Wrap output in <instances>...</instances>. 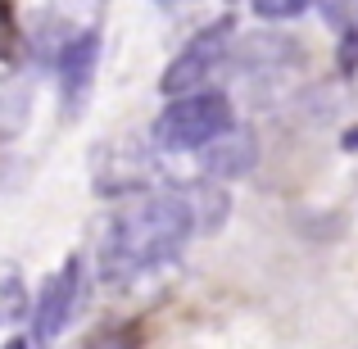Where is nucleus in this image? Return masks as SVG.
<instances>
[{
    "mask_svg": "<svg viewBox=\"0 0 358 349\" xmlns=\"http://www.w3.org/2000/svg\"><path fill=\"white\" fill-rule=\"evenodd\" d=\"M195 204L177 191H159V195H141L136 204H127L122 213H114L100 241V268L109 281H131L141 272L168 263L186 241L195 236Z\"/></svg>",
    "mask_w": 358,
    "mask_h": 349,
    "instance_id": "1",
    "label": "nucleus"
},
{
    "mask_svg": "<svg viewBox=\"0 0 358 349\" xmlns=\"http://www.w3.org/2000/svg\"><path fill=\"white\" fill-rule=\"evenodd\" d=\"M236 127L231 122V100L222 91H186V96H173L168 109L155 118L150 136H155L159 150H173V155H186V150H204L218 136Z\"/></svg>",
    "mask_w": 358,
    "mask_h": 349,
    "instance_id": "2",
    "label": "nucleus"
},
{
    "mask_svg": "<svg viewBox=\"0 0 358 349\" xmlns=\"http://www.w3.org/2000/svg\"><path fill=\"white\" fill-rule=\"evenodd\" d=\"M82 290H87V263L78 254H69V263L55 277H45L41 295L32 299V341L36 345H50L73 322V313L82 308Z\"/></svg>",
    "mask_w": 358,
    "mask_h": 349,
    "instance_id": "3",
    "label": "nucleus"
},
{
    "mask_svg": "<svg viewBox=\"0 0 358 349\" xmlns=\"http://www.w3.org/2000/svg\"><path fill=\"white\" fill-rule=\"evenodd\" d=\"M227 45H231V18H218V23L200 27V32L186 41V50L177 55V59L164 69V78H159L164 96H186V91H200L204 82L213 78V69L222 64Z\"/></svg>",
    "mask_w": 358,
    "mask_h": 349,
    "instance_id": "4",
    "label": "nucleus"
},
{
    "mask_svg": "<svg viewBox=\"0 0 358 349\" xmlns=\"http://www.w3.org/2000/svg\"><path fill=\"white\" fill-rule=\"evenodd\" d=\"M96 59H100V27H78L64 36V45L55 50V69H59V100L64 109H78L91 91L96 78Z\"/></svg>",
    "mask_w": 358,
    "mask_h": 349,
    "instance_id": "5",
    "label": "nucleus"
},
{
    "mask_svg": "<svg viewBox=\"0 0 358 349\" xmlns=\"http://www.w3.org/2000/svg\"><path fill=\"white\" fill-rule=\"evenodd\" d=\"M200 164H204V173H209L213 182H236V177H245L254 164H259V141H254V131L231 127L227 136H218L213 145L200 150Z\"/></svg>",
    "mask_w": 358,
    "mask_h": 349,
    "instance_id": "6",
    "label": "nucleus"
},
{
    "mask_svg": "<svg viewBox=\"0 0 358 349\" xmlns=\"http://www.w3.org/2000/svg\"><path fill=\"white\" fill-rule=\"evenodd\" d=\"M290 41L277 32H263V36H245L241 41V59L245 64H277V59H290Z\"/></svg>",
    "mask_w": 358,
    "mask_h": 349,
    "instance_id": "7",
    "label": "nucleus"
},
{
    "mask_svg": "<svg viewBox=\"0 0 358 349\" xmlns=\"http://www.w3.org/2000/svg\"><path fill=\"white\" fill-rule=\"evenodd\" d=\"M313 5L345 41H358V0H313Z\"/></svg>",
    "mask_w": 358,
    "mask_h": 349,
    "instance_id": "8",
    "label": "nucleus"
},
{
    "mask_svg": "<svg viewBox=\"0 0 358 349\" xmlns=\"http://www.w3.org/2000/svg\"><path fill=\"white\" fill-rule=\"evenodd\" d=\"M313 0H250V9L268 23H286V18H299Z\"/></svg>",
    "mask_w": 358,
    "mask_h": 349,
    "instance_id": "9",
    "label": "nucleus"
},
{
    "mask_svg": "<svg viewBox=\"0 0 358 349\" xmlns=\"http://www.w3.org/2000/svg\"><path fill=\"white\" fill-rule=\"evenodd\" d=\"M78 349H136V336L131 332H114V327H105V332L87 336Z\"/></svg>",
    "mask_w": 358,
    "mask_h": 349,
    "instance_id": "10",
    "label": "nucleus"
},
{
    "mask_svg": "<svg viewBox=\"0 0 358 349\" xmlns=\"http://www.w3.org/2000/svg\"><path fill=\"white\" fill-rule=\"evenodd\" d=\"M9 45H14V23H9V9H5V0H0V59L9 55Z\"/></svg>",
    "mask_w": 358,
    "mask_h": 349,
    "instance_id": "11",
    "label": "nucleus"
},
{
    "mask_svg": "<svg viewBox=\"0 0 358 349\" xmlns=\"http://www.w3.org/2000/svg\"><path fill=\"white\" fill-rule=\"evenodd\" d=\"M5 349H36V341H27V336H14V341H5Z\"/></svg>",
    "mask_w": 358,
    "mask_h": 349,
    "instance_id": "12",
    "label": "nucleus"
},
{
    "mask_svg": "<svg viewBox=\"0 0 358 349\" xmlns=\"http://www.w3.org/2000/svg\"><path fill=\"white\" fill-rule=\"evenodd\" d=\"M345 150H358V127H354V131H345Z\"/></svg>",
    "mask_w": 358,
    "mask_h": 349,
    "instance_id": "13",
    "label": "nucleus"
},
{
    "mask_svg": "<svg viewBox=\"0 0 358 349\" xmlns=\"http://www.w3.org/2000/svg\"><path fill=\"white\" fill-rule=\"evenodd\" d=\"M159 9H177V5H186V0H155Z\"/></svg>",
    "mask_w": 358,
    "mask_h": 349,
    "instance_id": "14",
    "label": "nucleus"
}]
</instances>
